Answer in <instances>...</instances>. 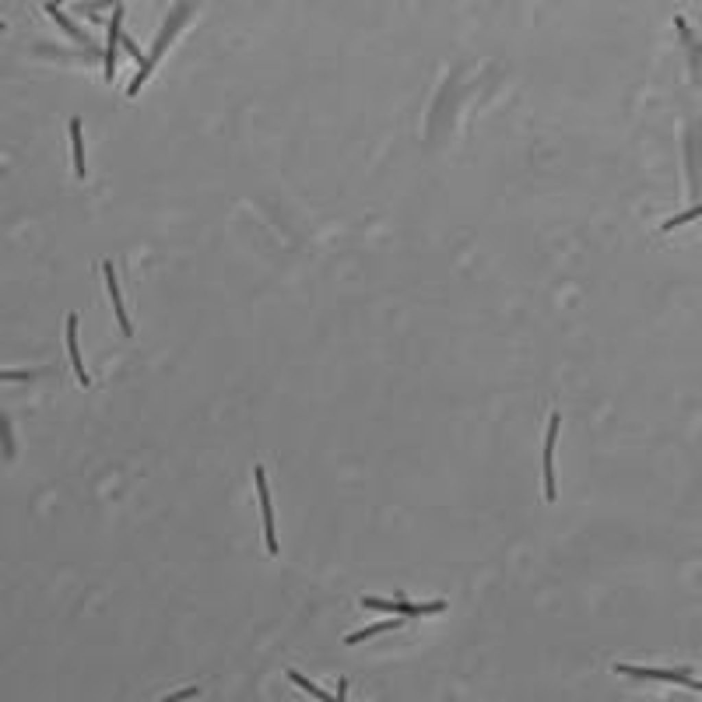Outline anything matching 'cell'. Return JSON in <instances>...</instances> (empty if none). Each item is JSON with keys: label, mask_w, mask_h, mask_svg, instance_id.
Instances as JSON below:
<instances>
[{"label": "cell", "mask_w": 702, "mask_h": 702, "mask_svg": "<svg viewBox=\"0 0 702 702\" xmlns=\"http://www.w3.org/2000/svg\"><path fill=\"white\" fill-rule=\"evenodd\" d=\"M615 675H625V678H646V681H675V685H685V688L702 692V681H695V678H692V670H660V667L615 664Z\"/></svg>", "instance_id": "obj_1"}, {"label": "cell", "mask_w": 702, "mask_h": 702, "mask_svg": "<svg viewBox=\"0 0 702 702\" xmlns=\"http://www.w3.org/2000/svg\"><path fill=\"white\" fill-rule=\"evenodd\" d=\"M397 600H401V615H404V618H425V615H439V611H446V600H425V604H414V600H408L404 594H397Z\"/></svg>", "instance_id": "obj_8"}, {"label": "cell", "mask_w": 702, "mask_h": 702, "mask_svg": "<svg viewBox=\"0 0 702 702\" xmlns=\"http://www.w3.org/2000/svg\"><path fill=\"white\" fill-rule=\"evenodd\" d=\"M408 618L401 615V618H386V622H376V625H369V629H362V632H348L344 635V646H358V643H365V639H373V635H383V632H393V629H401Z\"/></svg>", "instance_id": "obj_7"}, {"label": "cell", "mask_w": 702, "mask_h": 702, "mask_svg": "<svg viewBox=\"0 0 702 702\" xmlns=\"http://www.w3.org/2000/svg\"><path fill=\"white\" fill-rule=\"evenodd\" d=\"M32 373H14V369H8V373H0V383H25Z\"/></svg>", "instance_id": "obj_16"}, {"label": "cell", "mask_w": 702, "mask_h": 702, "mask_svg": "<svg viewBox=\"0 0 702 702\" xmlns=\"http://www.w3.org/2000/svg\"><path fill=\"white\" fill-rule=\"evenodd\" d=\"M0 446H4V456H14V443H11V429H8L4 414H0Z\"/></svg>", "instance_id": "obj_14"}, {"label": "cell", "mask_w": 702, "mask_h": 702, "mask_svg": "<svg viewBox=\"0 0 702 702\" xmlns=\"http://www.w3.org/2000/svg\"><path fill=\"white\" fill-rule=\"evenodd\" d=\"M71 148H74V176L84 179V137H81V119H71Z\"/></svg>", "instance_id": "obj_9"}, {"label": "cell", "mask_w": 702, "mask_h": 702, "mask_svg": "<svg viewBox=\"0 0 702 702\" xmlns=\"http://www.w3.org/2000/svg\"><path fill=\"white\" fill-rule=\"evenodd\" d=\"M362 607L369 611H386V615H401V600H383V597H362Z\"/></svg>", "instance_id": "obj_12"}, {"label": "cell", "mask_w": 702, "mask_h": 702, "mask_svg": "<svg viewBox=\"0 0 702 702\" xmlns=\"http://www.w3.org/2000/svg\"><path fill=\"white\" fill-rule=\"evenodd\" d=\"M67 351H71V365H74V373H78L81 386H88L91 376H88L84 362H81V348H78V316H74V313L67 316Z\"/></svg>", "instance_id": "obj_6"}, {"label": "cell", "mask_w": 702, "mask_h": 702, "mask_svg": "<svg viewBox=\"0 0 702 702\" xmlns=\"http://www.w3.org/2000/svg\"><path fill=\"white\" fill-rule=\"evenodd\" d=\"M695 218H702V204H695V207H688L685 215H675V218H667L660 229L664 232H670V229H678V225H688V222H695Z\"/></svg>", "instance_id": "obj_13"}, {"label": "cell", "mask_w": 702, "mask_h": 702, "mask_svg": "<svg viewBox=\"0 0 702 702\" xmlns=\"http://www.w3.org/2000/svg\"><path fill=\"white\" fill-rule=\"evenodd\" d=\"M288 681H292V685H299L302 692H309L313 699H323V702H327V692H323L320 685H313L306 675H302V670H295V667H292V670H288Z\"/></svg>", "instance_id": "obj_11"}, {"label": "cell", "mask_w": 702, "mask_h": 702, "mask_svg": "<svg viewBox=\"0 0 702 702\" xmlns=\"http://www.w3.org/2000/svg\"><path fill=\"white\" fill-rule=\"evenodd\" d=\"M253 481H257V499H260V516H264V541H267V552H270V555H278V530H274V506H270L267 471L257 467V471H253Z\"/></svg>", "instance_id": "obj_2"}, {"label": "cell", "mask_w": 702, "mask_h": 702, "mask_svg": "<svg viewBox=\"0 0 702 702\" xmlns=\"http://www.w3.org/2000/svg\"><path fill=\"white\" fill-rule=\"evenodd\" d=\"M0 28H4V21H0Z\"/></svg>", "instance_id": "obj_20"}, {"label": "cell", "mask_w": 702, "mask_h": 702, "mask_svg": "<svg viewBox=\"0 0 702 702\" xmlns=\"http://www.w3.org/2000/svg\"><path fill=\"white\" fill-rule=\"evenodd\" d=\"M46 11H49V18H53V21H56L60 28H64V32H67L71 39H78V43H88V36L81 32V28H78V25H74V21L67 18V14H60V8H56V4H49Z\"/></svg>", "instance_id": "obj_10"}, {"label": "cell", "mask_w": 702, "mask_h": 702, "mask_svg": "<svg viewBox=\"0 0 702 702\" xmlns=\"http://www.w3.org/2000/svg\"><path fill=\"white\" fill-rule=\"evenodd\" d=\"M102 274H106V288H109V299H113V313H116V320H119V330L127 334H134V323H130V316H127V306H124V295H119V281H116V270H113V264L106 260L102 264Z\"/></svg>", "instance_id": "obj_4"}, {"label": "cell", "mask_w": 702, "mask_h": 702, "mask_svg": "<svg viewBox=\"0 0 702 702\" xmlns=\"http://www.w3.org/2000/svg\"><path fill=\"white\" fill-rule=\"evenodd\" d=\"M559 429H562V414L555 411L552 418H548V439H544V499L548 502H555L559 495V488H555V443H559Z\"/></svg>", "instance_id": "obj_3"}, {"label": "cell", "mask_w": 702, "mask_h": 702, "mask_svg": "<svg viewBox=\"0 0 702 702\" xmlns=\"http://www.w3.org/2000/svg\"><path fill=\"white\" fill-rule=\"evenodd\" d=\"M53 4H60V0H53Z\"/></svg>", "instance_id": "obj_19"}, {"label": "cell", "mask_w": 702, "mask_h": 702, "mask_svg": "<svg viewBox=\"0 0 702 702\" xmlns=\"http://www.w3.org/2000/svg\"><path fill=\"white\" fill-rule=\"evenodd\" d=\"M194 695H200V688H183V692H172L169 699H194Z\"/></svg>", "instance_id": "obj_18"}, {"label": "cell", "mask_w": 702, "mask_h": 702, "mask_svg": "<svg viewBox=\"0 0 702 702\" xmlns=\"http://www.w3.org/2000/svg\"><path fill=\"white\" fill-rule=\"evenodd\" d=\"M119 46L127 49V56H134V60H141V64H144V53H141V46H137V43H134L127 32H119Z\"/></svg>", "instance_id": "obj_15"}, {"label": "cell", "mask_w": 702, "mask_h": 702, "mask_svg": "<svg viewBox=\"0 0 702 702\" xmlns=\"http://www.w3.org/2000/svg\"><path fill=\"white\" fill-rule=\"evenodd\" d=\"M119 28H124V8H116V11H113V21H109V43H106V81H113V74H116Z\"/></svg>", "instance_id": "obj_5"}, {"label": "cell", "mask_w": 702, "mask_h": 702, "mask_svg": "<svg viewBox=\"0 0 702 702\" xmlns=\"http://www.w3.org/2000/svg\"><path fill=\"white\" fill-rule=\"evenodd\" d=\"M113 4H119V0H88L84 11H102V8H113Z\"/></svg>", "instance_id": "obj_17"}]
</instances>
